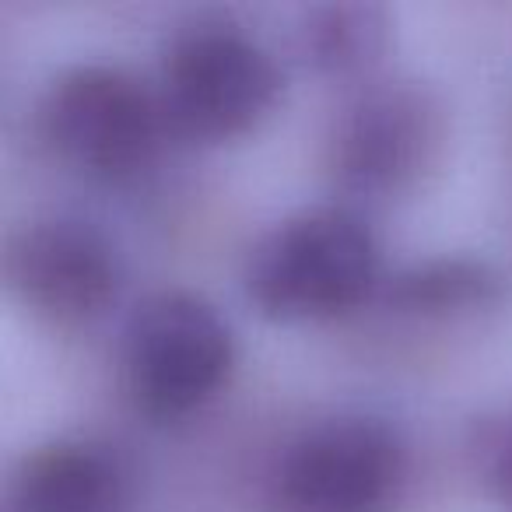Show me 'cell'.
Returning <instances> with one entry per match:
<instances>
[{
    "instance_id": "1",
    "label": "cell",
    "mask_w": 512,
    "mask_h": 512,
    "mask_svg": "<svg viewBox=\"0 0 512 512\" xmlns=\"http://www.w3.org/2000/svg\"><path fill=\"white\" fill-rule=\"evenodd\" d=\"M379 253L351 211L313 207L274 225L246 264V292L278 320H327L376 285Z\"/></svg>"
},
{
    "instance_id": "2",
    "label": "cell",
    "mask_w": 512,
    "mask_h": 512,
    "mask_svg": "<svg viewBox=\"0 0 512 512\" xmlns=\"http://www.w3.org/2000/svg\"><path fill=\"white\" fill-rule=\"evenodd\" d=\"M165 127L158 92L109 64L67 67L39 102L43 141L67 165L102 179L144 169L155 158Z\"/></svg>"
},
{
    "instance_id": "3",
    "label": "cell",
    "mask_w": 512,
    "mask_h": 512,
    "mask_svg": "<svg viewBox=\"0 0 512 512\" xmlns=\"http://www.w3.org/2000/svg\"><path fill=\"white\" fill-rule=\"evenodd\" d=\"M278 67L260 43L225 22H197L169 39L158 71L165 123L186 137L242 134L271 109Z\"/></svg>"
},
{
    "instance_id": "4",
    "label": "cell",
    "mask_w": 512,
    "mask_h": 512,
    "mask_svg": "<svg viewBox=\"0 0 512 512\" xmlns=\"http://www.w3.org/2000/svg\"><path fill=\"white\" fill-rule=\"evenodd\" d=\"M235 362L228 323L193 292H155L123 327V379L137 407L176 418L211 400Z\"/></svg>"
},
{
    "instance_id": "5",
    "label": "cell",
    "mask_w": 512,
    "mask_h": 512,
    "mask_svg": "<svg viewBox=\"0 0 512 512\" xmlns=\"http://www.w3.org/2000/svg\"><path fill=\"white\" fill-rule=\"evenodd\" d=\"M404 477V446L376 418H330L299 432L274 470L281 512H383Z\"/></svg>"
},
{
    "instance_id": "6",
    "label": "cell",
    "mask_w": 512,
    "mask_h": 512,
    "mask_svg": "<svg viewBox=\"0 0 512 512\" xmlns=\"http://www.w3.org/2000/svg\"><path fill=\"white\" fill-rule=\"evenodd\" d=\"M4 274L15 299L50 323L92 320L120 285L109 239L78 218L32 221L11 235Z\"/></svg>"
},
{
    "instance_id": "7",
    "label": "cell",
    "mask_w": 512,
    "mask_h": 512,
    "mask_svg": "<svg viewBox=\"0 0 512 512\" xmlns=\"http://www.w3.org/2000/svg\"><path fill=\"white\" fill-rule=\"evenodd\" d=\"M439 106L418 85H386L341 116L330 141L334 172L358 190H397L439 148Z\"/></svg>"
},
{
    "instance_id": "8",
    "label": "cell",
    "mask_w": 512,
    "mask_h": 512,
    "mask_svg": "<svg viewBox=\"0 0 512 512\" xmlns=\"http://www.w3.org/2000/svg\"><path fill=\"white\" fill-rule=\"evenodd\" d=\"M120 505V467L88 442L32 449L11 481V512H120Z\"/></svg>"
},
{
    "instance_id": "9",
    "label": "cell",
    "mask_w": 512,
    "mask_h": 512,
    "mask_svg": "<svg viewBox=\"0 0 512 512\" xmlns=\"http://www.w3.org/2000/svg\"><path fill=\"white\" fill-rule=\"evenodd\" d=\"M313 60L330 71H351L365 64L383 43V22L372 8H327L306 29Z\"/></svg>"
},
{
    "instance_id": "10",
    "label": "cell",
    "mask_w": 512,
    "mask_h": 512,
    "mask_svg": "<svg viewBox=\"0 0 512 512\" xmlns=\"http://www.w3.org/2000/svg\"><path fill=\"white\" fill-rule=\"evenodd\" d=\"M488 288L491 281L481 267L453 260V264H432L404 274L397 281V302L407 309H449L484 299Z\"/></svg>"
}]
</instances>
